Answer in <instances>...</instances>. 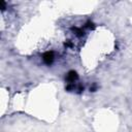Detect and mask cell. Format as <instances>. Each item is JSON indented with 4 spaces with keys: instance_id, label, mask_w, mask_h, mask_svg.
<instances>
[{
    "instance_id": "277c9868",
    "label": "cell",
    "mask_w": 132,
    "mask_h": 132,
    "mask_svg": "<svg viewBox=\"0 0 132 132\" xmlns=\"http://www.w3.org/2000/svg\"><path fill=\"white\" fill-rule=\"evenodd\" d=\"M1 4H2V7H1V10L3 11L5 8H6V4H5V2L4 1H1Z\"/></svg>"
},
{
    "instance_id": "3957f363",
    "label": "cell",
    "mask_w": 132,
    "mask_h": 132,
    "mask_svg": "<svg viewBox=\"0 0 132 132\" xmlns=\"http://www.w3.org/2000/svg\"><path fill=\"white\" fill-rule=\"evenodd\" d=\"M72 30H73V32H74V34L77 36V37H81L82 35H84V29L82 28H72Z\"/></svg>"
},
{
    "instance_id": "5b68a950",
    "label": "cell",
    "mask_w": 132,
    "mask_h": 132,
    "mask_svg": "<svg viewBox=\"0 0 132 132\" xmlns=\"http://www.w3.org/2000/svg\"><path fill=\"white\" fill-rule=\"evenodd\" d=\"M65 45H66V46H71V42L68 40L67 42H65Z\"/></svg>"
},
{
    "instance_id": "7a4b0ae2",
    "label": "cell",
    "mask_w": 132,
    "mask_h": 132,
    "mask_svg": "<svg viewBox=\"0 0 132 132\" xmlns=\"http://www.w3.org/2000/svg\"><path fill=\"white\" fill-rule=\"evenodd\" d=\"M66 81H67V84H74L77 79H78V74H77V72L76 71H74V70H70V71H68V73L66 74Z\"/></svg>"
},
{
    "instance_id": "6da1fadb",
    "label": "cell",
    "mask_w": 132,
    "mask_h": 132,
    "mask_svg": "<svg viewBox=\"0 0 132 132\" xmlns=\"http://www.w3.org/2000/svg\"><path fill=\"white\" fill-rule=\"evenodd\" d=\"M54 59H55V55H54V52H52V51L45 52L42 55V61L44 62L45 65H48V66L52 65L54 62Z\"/></svg>"
}]
</instances>
